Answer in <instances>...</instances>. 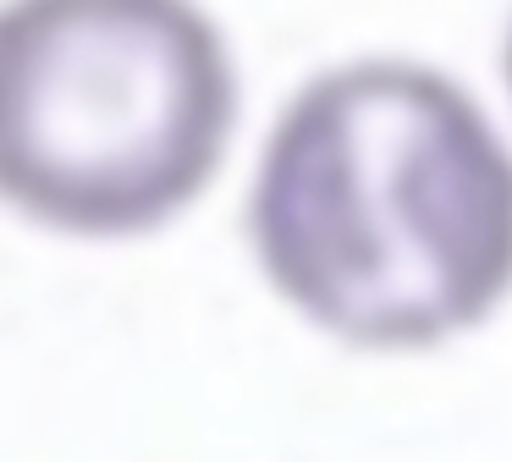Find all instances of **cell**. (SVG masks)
Instances as JSON below:
<instances>
[{
  "label": "cell",
  "mask_w": 512,
  "mask_h": 462,
  "mask_svg": "<svg viewBox=\"0 0 512 462\" xmlns=\"http://www.w3.org/2000/svg\"><path fill=\"white\" fill-rule=\"evenodd\" d=\"M270 292L353 352H435L512 297V143L452 72L353 55L276 110L248 182Z\"/></svg>",
  "instance_id": "cell-1"
},
{
  "label": "cell",
  "mask_w": 512,
  "mask_h": 462,
  "mask_svg": "<svg viewBox=\"0 0 512 462\" xmlns=\"http://www.w3.org/2000/svg\"><path fill=\"white\" fill-rule=\"evenodd\" d=\"M501 83H507V99H512V17H507V33H501Z\"/></svg>",
  "instance_id": "cell-3"
},
{
  "label": "cell",
  "mask_w": 512,
  "mask_h": 462,
  "mask_svg": "<svg viewBox=\"0 0 512 462\" xmlns=\"http://www.w3.org/2000/svg\"><path fill=\"white\" fill-rule=\"evenodd\" d=\"M243 83L199 0H0V204L144 237L226 165Z\"/></svg>",
  "instance_id": "cell-2"
}]
</instances>
